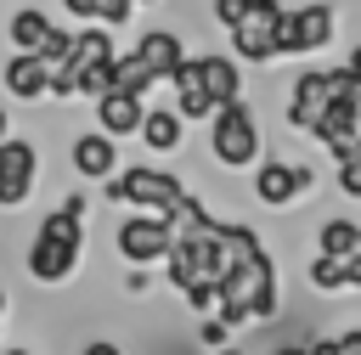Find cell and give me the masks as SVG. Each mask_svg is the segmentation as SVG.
Wrapping results in <instances>:
<instances>
[{"label":"cell","instance_id":"obj_1","mask_svg":"<svg viewBox=\"0 0 361 355\" xmlns=\"http://www.w3.org/2000/svg\"><path fill=\"white\" fill-rule=\"evenodd\" d=\"M79 254H85V197H62L39 225H34V242L23 254V270L39 282V287H62L73 282L79 270Z\"/></svg>","mask_w":361,"mask_h":355},{"label":"cell","instance_id":"obj_2","mask_svg":"<svg viewBox=\"0 0 361 355\" xmlns=\"http://www.w3.org/2000/svg\"><path fill=\"white\" fill-rule=\"evenodd\" d=\"M102 186H107V203H124L135 214H175L186 203V186L169 169H158V163H130V169H118Z\"/></svg>","mask_w":361,"mask_h":355},{"label":"cell","instance_id":"obj_3","mask_svg":"<svg viewBox=\"0 0 361 355\" xmlns=\"http://www.w3.org/2000/svg\"><path fill=\"white\" fill-rule=\"evenodd\" d=\"M209 152H214L226 169H248V163L259 158V124H254V113H248L243 96L209 113Z\"/></svg>","mask_w":361,"mask_h":355},{"label":"cell","instance_id":"obj_4","mask_svg":"<svg viewBox=\"0 0 361 355\" xmlns=\"http://www.w3.org/2000/svg\"><path fill=\"white\" fill-rule=\"evenodd\" d=\"M169 242H175L169 214H124V220H118V231H113L118 259H124V265H135V270H141V265H164Z\"/></svg>","mask_w":361,"mask_h":355},{"label":"cell","instance_id":"obj_5","mask_svg":"<svg viewBox=\"0 0 361 355\" xmlns=\"http://www.w3.org/2000/svg\"><path fill=\"white\" fill-rule=\"evenodd\" d=\"M6 39H11V51H23V56L62 62V56H68V39H73V28L51 23L39 6H17V11H11V23H6Z\"/></svg>","mask_w":361,"mask_h":355},{"label":"cell","instance_id":"obj_6","mask_svg":"<svg viewBox=\"0 0 361 355\" xmlns=\"http://www.w3.org/2000/svg\"><path fill=\"white\" fill-rule=\"evenodd\" d=\"M282 0H248V11H243V23L237 28H226L231 34V56L237 62H271L276 56V23H282Z\"/></svg>","mask_w":361,"mask_h":355},{"label":"cell","instance_id":"obj_7","mask_svg":"<svg viewBox=\"0 0 361 355\" xmlns=\"http://www.w3.org/2000/svg\"><path fill=\"white\" fill-rule=\"evenodd\" d=\"M327 39H333L327 6H299V11H282V23H276V56H310Z\"/></svg>","mask_w":361,"mask_h":355},{"label":"cell","instance_id":"obj_8","mask_svg":"<svg viewBox=\"0 0 361 355\" xmlns=\"http://www.w3.org/2000/svg\"><path fill=\"white\" fill-rule=\"evenodd\" d=\"M34 180H39V152H34V141H0V208H23L28 203V192H34Z\"/></svg>","mask_w":361,"mask_h":355},{"label":"cell","instance_id":"obj_9","mask_svg":"<svg viewBox=\"0 0 361 355\" xmlns=\"http://www.w3.org/2000/svg\"><path fill=\"white\" fill-rule=\"evenodd\" d=\"M316 186V169H305V163H288V158H265L259 169H254V197L259 203H271V208H288L299 192H310Z\"/></svg>","mask_w":361,"mask_h":355},{"label":"cell","instance_id":"obj_10","mask_svg":"<svg viewBox=\"0 0 361 355\" xmlns=\"http://www.w3.org/2000/svg\"><path fill=\"white\" fill-rule=\"evenodd\" d=\"M68 163H73L79 180H113L118 175V141L102 135V130H85V135L68 141Z\"/></svg>","mask_w":361,"mask_h":355},{"label":"cell","instance_id":"obj_11","mask_svg":"<svg viewBox=\"0 0 361 355\" xmlns=\"http://www.w3.org/2000/svg\"><path fill=\"white\" fill-rule=\"evenodd\" d=\"M310 135L327 147V152H338V147H350L355 135H361V101L355 96H333L322 113H316V124H310Z\"/></svg>","mask_w":361,"mask_h":355},{"label":"cell","instance_id":"obj_12","mask_svg":"<svg viewBox=\"0 0 361 355\" xmlns=\"http://www.w3.org/2000/svg\"><path fill=\"white\" fill-rule=\"evenodd\" d=\"M135 56H141V68H147L152 79H169V73L186 62V51H180V34H175V28H147V34L135 39Z\"/></svg>","mask_w":361,"mask_h":355},{"label":"cell","instance_id":"obj_13","mask_svg":"<svg viewBox=\"0 0 361 355\" xmlns=\"http://www.w3.org/2000/svg\"><path fill=\"white\" fill-rule=\"evenodd\" d=\"M141 113H147V101H135V96H118V90H102L96 96V130L113 135V141L135 135L141 130Z\"/></svg>","mask_w":361,"mask_h":355},{"label":"cell","instance_id":"obj_14","mask_svg":"<svg viewBox=\"0 0 361 355\" xmlns=\"http://www.w3.org/2000/svg\"><path fill=\"white\" fill-rule=\"evenodd\" d=\"M0 85H6V96H17V101H39V96H45V62L11 51L6 68H0Z\"/></svg>","mask_w":361,"mask_h":355},{"label":"cell","instance_id":"obj_15","mask_svg":"<svg viewBox=\"0 0 361 355\" xmlns=\"http://www.w3.org/2000/svg\"><path fill=\"white\" fill-rule=\"evenodd\" d=\"M169 85H175V113H180V118H209V113H214V101H209V90H203V73H197V56H186V62L169 73Z\"/></svg>","mask_w":361,"mask_h":355},{"label":"cell","instance_id":"obj_16","mask_svg":"<svg viewBox=\"0 0 361 355\" xmlns=\"http://www.w3.org/2000/svg\"><path fill=\"white\" fill-rule=\"evenodd\" d=\"M197 73H203V90H209L214 107H226V101L243 96V68H237V56H197Z\"/></svg>","mask_w":361,"mask_h":355},{"label":"cell","instance_id":"obj_17","mask_svg":"<svg viewBox=\"0 0 361 355\" xmlns=\"http://www.w3.org/2000/svg\"><path fill=\"white\" fill-rule=\"evenodd\" d=\"M180 124H186V118H180L175 107H147L135 135H141L152 152H175V147H180Z\"/></svg>","mask_w":361,"mask_h":355},{"label":"cell","instance_id":"obj_18","mask_svg":"<svg viewBox=\"0 0 361 355\" xmlns=\"http://www.w3.org/2000/svg\"><path fill=\"white\" fill-rule=\"evenodd\" d=\"M158 79L141 68V56L135 51H124V56H113V85L107 90H118V96H135V101H147V90H152Z\"/></svg>","mask_w":361,"mask_h":355},{"label":"cell","instance_id":"obj_19","mask_svg":"<svg viewBox=\"0 0 361 355\" xmlns=\"http://www.w3.org/2000/svg\"><path fill=\"white\" fill-rule=\"evenodd\" d=\"M355 248H361V225H350V220H327L316 237V254H327V259H344Z\"/></svg>","mask_w":361,"mask_h":355},{"label":"cell","instance_id":"obj_20","mask_svg":"<svg viewBox=\"0 0 361 355\" xmlns=\"http://www.w3.org/2000/svg\"><path fill=\"white\" fill-rule=\"evenodd\" d=\"M333 158H338V186H344V197H361V135H355L350 147H338Z\"/></svg>","mask_w":361,"mask_h":355},{"label":"cell","instance_id":"obj_21","mask_svg":"<svg viewBox=\"0 0 361 355\" xmlns=\"http://www.w3.org/2000/svg\"><path fill=\"white\" fill-rule=\"evenodd\" d=\"M310 287L338 293V287H344V265H338V259H327V254H316V259H310Z\"/></svg>","mask_w":361,"mask_h":355},{"label":"cell","instance_id":"obj_22","mask_svg":"<svg viewBox=\"0 0 361 355\" xmlns=\"http://www.w3.org/2000/svg\"><path fill=\"white\" fill-rule=\"evenodd\" d=\"M135 17V0H96V28H124Z\"/></svg>","mask_w":361,"mask_h":355},{"label":"cell","instance_id":"obj_23","mask_svg":"<svg viewBox=\"0 0 361 355\" xmlns=\"http://www.w3.org/2000/svg\"><path fill=\"white\" fill-rule=\"evenodd\" d=\"M243 11H248V0H214V23H220V28H237Z\"/></svg>","mask_w":361,"mask_h":355},{"label":"cell","instance_id":"obj_24","mask_svg":"<svg viewBox=\"0 0 361 355\" xmlns=\"http://www.w3.org/2000/svg\"><path fill=\"white\" fill-rule=\"evenodd\" d=\"M62 11H68L73 23H96V0H62Z\"/></svg>","mask_w":361,"mask_h":355},{"label":"cell","instance_id":"obj_25","mask_svg":"<svg viewBox=\"0 0 361 355\" xmlns=\"http://www.w3.org/2000/svg\"><path fill=\"white\" fill-rule=\"evenodd\" d=\"M338 265H344V287H361V248H355V254H344Z\"/></svg>","mask_w":361,"mask_h":355},{"label":"cell","instance_id":"obj_26","mask_svg":"<svg viewBox=\"0 0 361 355\" xmlns=\"http://www.w3.org/2000/svg\"><path fill=\"white\" fill-rule=\"evenodd\" d=\"M79 355H124V349H118V344H113V338H90V344H85V349H79Z\"/></svg>","mask_w":361,"mask_h":355},{"label":"cell","instance_id":"obj_27","mask_svg":"<svg viewBox=\"0 0 361 355\" xmlns=\"http://www.w3.org/2000/svg\"><path fill=\"white\" fill-rule=\"evenodd\" d=\"M203 344L220 349V344H226V327H220V321H203Z\"/></svg>","mask_w":361,"mask_h":355},{"label":"cell","instance_id":"obj_28","mask_svg":"<svg viewBox=\"0 0 361 355\" xmlns=\"http://www.w3.org/2000/svg\"><path fill=\"white\" fill-rule=\"evenodd\" d=\"M338 344V355H361V332H344V338H333Z\"/></svg>","mask_w":361,"mask_h":355},{"label":"cell","instance_id":"obj_29","mask_svg":"<svg viewBox=\"0 0 361 355\" xmlns=\"http://www.w3.org/2000/svg\"><path fill=\"white\" fill-rule=\"evenodd\" d=\"M305 355H338V344L333 338H316V344H305Z\"/></svg>","mask_w":361,"mask_h":355},{"label":"cell","instance_id":"obj_30","mask_svg":"<svg viewBox=\"0 0 361 355\" xmlns=\"http://www.w3.org/2000/svg\"><path fill=\"white\" fill-rule=\"evenodd\" d=\"M344 68H350V79H355V96H361V45L350 51V62H344Z\"/></svg>","mask_w":361,"mask_h":355},{"label":"cell","instance_id":"obj_31","mask_svg":"<svg viewBox=\"0 0 361 355\" xmlns=\"http://www.w3.org/2000/svg\"><path fill=\"white\" fill-rule=\"evenodd\" d=\"M271 355H305V344H282V349H271Z\"/></svg>","mask_w":361,"mask_h":355},{"label":"cell","instance_id":"obj_32","mask_svg":"<svg viewBox=\"0 0 361 355\" xmlns=\"http://www.w3.org/2000/svg\"><path fill=\"white\" fill-rule=\"evenodd\" d=\"M6 135H11V124H6V107H0V141H6Z\"/></svg>","mask_w":361,"mask_h":355},{"label":"cell","instance_id":"obj_33","mask_svg":"<svg viewBox=\"0 0 361 355\" xmlns=\"http://www.w3.org/2000/svg\"><path fill=\"white\" fill-rule=\"evenodd\" d=\"M6 355H34V349H23V344H17V349H6Z\"/></svg>","mask_w":361,"mask_h":355},{"label":"cell","instance_id":"obj_34","mask_svg":"<svg viewBox=\"0 0 361 355\" xmlns=\"http://www.w3.org/2000/svg\"><path fill=\"white\" fill-rule=\"evenodd\" d=\"M0 316H6V287H0Z\"/></svg>","mask_w":361,"mask_h":355},{"label":"cell","instance_id":"obj_35","mask_svg":"<svg viewBox=\"0 0 361 355\" xmlns=\"http://www.w3.org/2000/svg\"><path fill=\"white\" fill-rule=\"evenodd\" d=\"M135 6H152V0H135Z\"/></svg>","mask_w":361,"mask_h":355}]
</instances>
